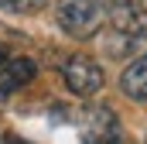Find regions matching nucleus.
Returning <instances> with one entry per match:
<instances>
[{
	"label": "nucleus",
	"mask_w": 147,
	"mask_h": 144,
	"mask_svg": "<svg viewBox=\"0 0 147 144\" xmlns=\"http://www.w3.org/2000/svg\"><path fill=\"white\" fill-rule=\"evenodd\" d=\"M82 134H86V141H103V137H110V134H123V127H120V120H116V113L110 107H89L86 110V117H82Z\"/></svg>",
	"instance_id": "obj_3"
},
{
	"label": "nucleus",
	"mask_w": 147,
	"mask_h": 144,
	"mask_svg": "<svg viewBox=\"0 0 147 144\" xmlns=\"http://www.w3.org/2000/svg\"><path fill=\"white\" fill-rule=\"evenodd\" d=\"M62 82H65V89L75 93V96H92V93L103 89L106 75H103V65H99L96 58H89V55H72V58L62 65Z\"/></svg>",
	"instance_id": "obj_2"
},
{
	"label": "nucleus",
	"mask_w": 147,
	"mask_h": 144,
	"mask_svg": "<svg viewBox=\"0 0 147 144\" xmlns=\"http://www.w3.org/2000/svg\"><path fill=\"white\" fill-rule=\"evenodd\" d=\"M120 89L123 96L137 100V103H147V55H140L137 62H130L123 75H120Z\"/></svg>",
	"instance_id": "obj_5"
},
{
	"label": "nucleus",
	"mask_w": 147,
	"mask_h": 144,
	"mask_svg": "<svg viewBox=\"0 0 147 144\" xmlns=\"http://www.w3.org/2000/svg\"><path fill=\"white\" fill-rule=\"evenodd\" d=\"M92 144H127L123 134H110V137H103V141H92Z\"/></svg>",
	"instance_id": "obj_8"
},
{
	"label": "nucleus",
	"mask_w": 147,
	"mask_h": 144,
	"mask_svg": "<svg viewBox=\"0 0 147 144\" xmlns=\"http://www.w3.org/2000/svg\"><path fill=\"white\" fill-rule=\"evenodd\" d=\"M51 0H0V10H17V14H34L41 7H48Z\"/></svg>",
	"instance_id": "obj_6"
},
{
	"label": "nucleus",
	"mask_w": 147,
	"mask_h": 144,
	"mask_svg": "<svg viewBox=\"0 0 147 144\" xmlns=\"http://www.w3.org/2000/svg\"><path fill=\"white\" fill-rule=\"evenodd\" d=\"M103 7H106V14L110 10H127V7H140V0H99Z\"/></svg>",
	"instance_id": "obj_7"
},
{
	"label": "nucleus",
	"mask_w": 147,
	"mask_h": 144,
	"mask_svg": "<svg viewBox=\"0 0 147 144\" xmlns=\"http://www.w3.org/2000/svg\"><path fill=\"white\" fill-rule=\"evenodd\" d=\"M55 21L58 28L75 41H89L103 31L106 24V7L99 0H58L55 3Z\"/></svg>",
	"instance_id": "obj_1"
},
{
	"label": "nucleus",
	"mask_w": 147,
	"mask_h": 144,
	"mask_svg": "<svg viewBox=\"0 0 147 144\" xmlns=\"http://www.w3.org/2000/svg\"><path fill=\"white\" fill-rule=\"evenodd\" d=\"M144 144H147V137H144Z\"/></svg>",
	"instance_id": "obj_9"
},
{
	"label": "nucleus",
	"mask_w": 147,
	"mask_h": 144,
	"mask_svg": "<svg viewBox=\"0 0 147 144\" xmlns=\"http://www.w3.org/2000/svg\"><path fill=\"white\" fill-rule=\"evenodd\" d=\"M34 62L31 58H3L0 62V96L14 93V89H24L31 79H34Z\"/></svg>",
	"instance_id": "obj_4"
}]
</instances>
